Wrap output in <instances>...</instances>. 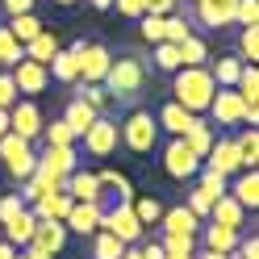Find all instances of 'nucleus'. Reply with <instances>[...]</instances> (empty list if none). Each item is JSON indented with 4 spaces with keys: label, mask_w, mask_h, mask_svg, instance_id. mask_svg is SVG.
<instances>
[{
    "label": "nucleus",
    "mask_w": 259,
    "mask_h": 259,
    "mask_svg": "<svg viewBox=\"0 0 259 259\" xmlns=\"http://www.w3.org/2000/svg\"><path fill=\"white\" fill-rule=\"evenodd\" d=\"M213 75H209V67H180L171 79V101L176 105H184L192 117H201V113L209 109V101H213Z\"/></svg>",
    "instance_id": "f257e3e1"
},
{
    "label": "nucleus",
    "mask_w": 259,
    "mask_h": 259,
    "mask_svg": "<svg viewBox=\"0 0 259 259\" xmlns=\"http://www.w3.org/2000/svg\"><path fill=\"white\" fill-rule=\"evenodd\" d=\"M117 147H125L130 155H151L159 147V121L151 109H130L125 121L117 125Z\"/></svg>",
    "instance_id": "f03ea898"
},
{
    "label": "nucleus",
    "mask_w": 259,
    "mask_h": 259,
    "mask_svg": "<svg viewBox=\"0 0 259 259\" xmlns=\"http://www.w3.org/2000/svg\"><path fill=\"white\" fill-rule=\"evenodd\" d=\"M101 84L109 92V101H134V96L147 88V67H142V59H134V55L113 59Z\"/></svg>",
    "instance_id": "7ed1b4c3"
},
{
    "label": "nucleus",
    "mask_w": 259,
    "mask_h": 259,
    "mask_svg": "<svg viewBox=\"0 0 259 259\" xmlns=\"http://www.w3.org/2000/svg\"><path fill=\"white\" fill-rule=\"evenodd\" d=\"M0 167H5V176L9 180H29L34 176V167H38V151H34V142H25V138H17V134H5L0 138Z\"/></svg>",
    "instance_id": "20e7f679"
},
{
    "label": "nucleus",
    "mask_w": 259,
    "mask_h": 259,
    "mask_svg": "<svg viewBox=\"0 0 259 259\" xmlns=\"http://www.w3.org/2000/svg\"><path fill=\"white\" fill-rule=\"evenodd\" d=\"M101 230H109L113 238H121L125 247H138V242H147V230H142V222L134 218V209L130 205H113L101 213Z\"/></svg>",
    "instance_id": "39448f33"
},
{
    "label": "nucleus",
    "mask_w": 259,
    "mask_h": 259,
    "mask_svg": "<svg viewBox=\"0 0 259 259\" xmlns=\"http://www.w3.org/2000/svg\"><path fill=\"white\" fill-rule=\"evenodd\" d=\"M71 51H75V63H79V79H84V84H101L105 71H109V63H113L109 46H101V42H75Z\"/></svg>",
    "instance_id": "423d86ee"
},
{
    "label": "nucleus",
    "mask_w": 259,
    "mask_h": 259,
    "mask_svg": "<svg viewBox=\"0 0 259 259\" xmlns=\"http://www.w3.org/2000/svg\"><path fill=\"white\" fill-rule=\"evenodd\" d=\"M163 171L171 176V180H180V184H184V180H197L201 159L184 147V138H171L167 147H163Z\"/></svg>",
    "instance_id": "0eeeda50"
},
{
    "label": "nucleus",
    "mask_w": 259,
    "mask_h": 259,
    "mask_svg": "<svg viewBox=\"0 0 259 259\" xmlns=\"http://www.w3.org/2000/svg\"><path fill=\"white\" fill-rule=\"evenodd\" d=\"M42 125H46V117H42V109L34 101H17L9 109V134H17L25 142H38L42 138Z\"/></svg>",
    "instance_id": "6e6552de"
},
{
    "label": "nucleus",
    "mask_w": 259,
    "mask_h": 259,
    "mask_svg": "<svg viewBox=\"0 0 259 259\" xmlns=\"http://www.w3.org/2000/svg\"><path fill=\"white\" fill-rule=\"evenodd\" d=\"M9 75H13V84H17V96H25V101H34V96H42L51 88V71H46L42 63H34V59H21Z\"/></svg>",
    "instance_id": "1a4fd4ad"
},
{
    "label": "nucleus",
    "mask_w": 259,
    "mask_h": 259,
    "mask_svg": "<svg viewBox=\"0 0 259 259\" xmlns=\"http://www.w3.org/2000/svg\"><path fill=\"white\" fill-rule=\"evenodd\" d=\"M205 113L213 117V125H247V105L238 101L234 88H218Z\"/></svg>",
    "instance_id": "9d476101"
},
{
    "label": "nucleus",
    "mask_w": 259,
    "mask_h": 259,
    "mask_svg": "<svg viewBox=\"0 0 259 259\" xmlns=\"http://www.w3.org/2000/svg\"><path fill=\"white\" fill-rule=\"evenodd\" d=\"M84 151L92 155V159H109L113 151H117V121H109V117H96L84 134Z\"/></svg>",
    "instance_id": "9b49d317"
},
{
    "label": "nucleus",
    "mask_w": 259,
    "mask_h": 259,
    "mask_svg": "<svg viewBox=\"0 0 259 259\" xmlns=\"http://www.w3.org/2000/svg\"><path fill=\"white\" fill-rule=\"evenodd\" d=\"M201 167H209V171L226 176V180H234V176L242 171V167H238V151H234V138H230V134H226V138H213V147L205 151Z\"/></svg>",
    "instance_id": "f8f14e48"
},
{
    "label": "nucleus",
    "mask_w": 259,
    "mask_h": 259,
    "mask_svg": "<svg viewBox=\"0 0 259 259\" xmlns=\"http://www.w3.org/2000/svg\"><path fill=\"white\" fill-rule=\"evenodd\" d=\"M101 213H105V205L101 201H75L71 205V213H67V234H79V238H92L96 230H101Z\"/></svg>",
    "instance_id": "ddd939ff"
},
{
    "label": "nucleus",
    "mask_w": 259,
    "mask_h": 259,
    "mask_svg": "<svg viewBox=\"0 0 259 259\" xmlns=\"http://www.w3.org/2000/svg\"><path fill=\"white\" fill-rule=\"evenodd\" d=\"M234 9L238 0H192V13L205 29H222V25H234Z\"/></svg>",
    "instance_id": "4468645a"
},
{
    "label": "nucleus",
    "mask_w": 259,
    "mask_h": 259,
    "mask_svg": "<svg viewBox=\"0 0 259 259\" xmlns=\"http://www.w3.org/2000/svg\"><path fill=\"white\" fill-rule=\"evenodd\" d=\"M155 121H159V134H171V138H184L192 125H197V117L184 109V105H176V101H167L163 109L155 113Z\"/></svg>",
    "instance_id": "2eb2a0df"
},
{
    "label": "nucleus",
    "mask_w": 259,
    "mask_h": 259,
    "mask_svg": "<svg viewBox=\"0 0 259 259\" xmlns=\"http://www.w3.org/2000/svg\"><path fill=\"white\" fill-rule=\"evenodd\" d=\"M71 197L67 192H42V197L29 205V213H34L38 222H67V213H71Z\"/></svg>",
    "instance_id": "dca6fc26"
},
{
    "label": "nucleus",
    "mask_w": 259,
    "mask_h": 259,
    "mask_svg": "<svg viewBox=\"0 0 259 259\" xmlns=\"http://www.w3.org/2000/svg\"><path fill=\"white\" fill-rule=\"evenodd\" d=\"M38 167H46L51 176H59V180H67V176L79 167V155H75V147H46L38 155Z\"/></svg>",
    "instance_id": "f3484780"
},
{
    "label": "nucleus",
    "mask_w": 259,
    "mask_h": 259,
    "mask_svg": "<svg viewBox=\"0 0 259 259\" xmlns=\"http://www.w3.org/2000/svg\"><path fill=\"white\" fill-rule=\"evenodd\" d=\"M159 230H163V234H192V238H197L201 234V218L188 213L184 205H167L163 218H159Z\"/></svg>",
    "instance_id": "a211bd4d"
},
{
    "label": "nucleus",
    "mask_w": 259,
    "mask_h": 259,
    "mask_svg": "<svg viewBox=\"0 0 259 259\" xmlns=\"http://www.w3.org/2000/svg\"><path fill=\"white\" fill-rule=\"evenodd\" d=\"M209 222L242 234V226H247V209H242V205L230 197V192H226V197H218V201H213V209H209Z\"/></svg>",
    "instance_id": "6ab92c4d"
},
{
    "label": "nucleus",
    "mask_w": 259,
    "mask_h": 259,
    "mask_svg": "<svg viewBox=\"0 0 259 259\" xmlns=\"http://www.w3.org/2000/svg\"><path fill=\"white\" fill-rule=\"evenodd\" d=\"M67 192L71 201H101L105 205V192H101V180H96V171H84V167H75L71 176H67Z\"/></svg>",
    "instance_id": "aec40b11"
},
{
    "label": "nucleus",
    "mask_w": 259,
    "mask_h": 259,
    "mask_svg": "<svg viewBox=\"0 0 259 259\" xmlns=\"http://www.w3.org/2000/svg\"><path fill=\"white\" fill-rule=\"evenodd\" d=\"M29 247H38V251H46V255H59L63 247H67V226H63V222H38Z\"/></svg>",
    "instance_id": "412c9836"
},
{
    "label": "nucleus",
    "mask_w": 259,
    "mask_h": 259,
    "mask_svg": "<svg viewBox=\"0 0 259 259\" xmlns=\"http://www.w3.org/2000/svg\"><path fill=\"white\" fill-rule=\"evenodd\" d=\"M230 197L247 209V213L259 209V171H255V167H251V171H238L234 180H230Z\"/></svg>",
    "instance_id": "4be33fe9"
},
{
    "label": "nucleus",
    "mask_w": 259,
    "mask_h": 259,
    "mask_svg": "<svg viewBox=\"0 0 259 259\" xmlns=\"http://www.w3.org/2000/svg\"><path fill=\"white\" fill-rule=\"evenodd\" d=\"M34 226H38V218L34 213H29V209H21V213L17 218H13V222H5V226H0V238H5V242H13V247H29V238H34Z\"/></svg>",
    "instance_id": "5701e85b"
},
{
    "label": "nucleus",
    "mask_w": 259,
    "mask_h": 259,
    "mask_svg": "<svg viewBox=\"0 0 259 259\" xmlns=\"http://www.w3.org/2000/svg\"><path fill=\"white\" fill-rule=\"evenodd\" d=\"M201 242H205V251H222V255H234V247H238V230H226V226H201V234H197Z\"/></svg>",
    "instance_id": "b1692460"
},
{
    "label": "nucleus",
    "mask_w": 259,
    "mask_h": 259,
    "mask_svg": "<svg viewBox=\"0 0 259 259\" xmlns=\"http://www.w3.org/2000/svg\"><path fill=\"white\" fill-rule=\"evenodd\" d=\"M59 51H63V42H59V34H55V29H42L34 42H25V59L42 63V67H46V63H51Z\"/></svg>",
    "instance_id": "393cba45"
},
{
    "label": "nucleus",
    "mask_w": 259,
    "mask_h": 259,
    "mask_svg": "<svg viewBox=\"0 0 259 259\" xmlns=\"http://www.w3.org/2000/svg\"><path fill=\"white\" fill-rule=\"evenodd\" d=\"M96 180H101V192H105V197H117V205H130V201H134V188H130V180H125L121 171L105 167V171H96Z\"/></svg>",
    "instance_id": "a878e982"
},
{
    "label": "nucleus",
    "mask_w": 259,
    "mask_h": 259,
    "mask_svg": "<svg viewBox=\"0 0 259 259\" xmlns=\"http://www.w3.org/2000/svg\"><path fill=\"white\" fill-rule=\"evenodd\" d=\"M230 138H234V151H238V167L251 171L259 163V134H255V125L251 130H238V134H230Z\"/></svg>",
    "instance_id": "bb28decb"
},
{
    "label": "nucleus",
    "mask_w": 259,
    "mask_h": 259,
    "mask_svg": "<svg viewBox=\"0 0 259 259\" xmlns=\"http://www.w3.org/2000/svg\"><path fill=\"white\" fill-rule=\"evenodd\" d=\"M213 138H218V130H213V121H205V117H197V125L184 134V147L197 155V159H205V151L213 147Z\"/></svg>",
    "instance_id": "cd10ccee"
},
{
    "label": "nucleus",
    "mask_w": 259,
    "mask_h": 259,
    "mask_svg": "<svg viewBox=\"0 0 259 259\" xmlns=\"http://www.w3.org/2000/svg\"><path fill=\"white\" fill-rule=\"evenodd\" d=\"M96 117H101V113H96L92 105H84V101H79V96H75V101H71L67 109H63V121H67V130H71L75 138L84 134V130H88V125H92Z\"/></svg>",
    "instance_id": "c85d7f7f"
},
{
    "label": "nucleus",
    "mask_w": 259,
    "mask_h": 259,
    "mask_svg": "<svg viewBox=\"0 0 259 259\" xmlns=\"http://www.w3.org/2000/svg\"><path fill=\"white\" fill-rule=\"evenodd\" d=\"M46 71H51V79H59V84H79V63H75V51H59L51 63H46Z\"/></svg>",
    "instance_id": "c756f323"
},
{
    "label": "nucleus",
    "mask_w": 259,
    "mask_h": 259,
    "mask_svg": "<svg viewBox=\"0 0 259 259\" xmlns=\"http://www.w3.org/2000/svg\"><path fill=\"white\" fill-rule=\"evenodd\" d=\"M130 209H134V218L142 222V230H151V226H159V218H163V209H167V205L147 192V197H134V201H130Z\"/></svg>",
    "instance_id": "7c9ffc66"
},
{
    "label": "nucleus",
    "mask_w": 259,
    "mask_h": 259,
    "mask_svg": "<svg viewBox=\"0 0 259 259\" xmlns=\"http://www.w3.org/2000/svg\"><path fill=\"white\" fill-rule=\"evenodd\" d=\"M238 71H242V59L238 55H222V59H213V67H209V75H213L218 88H234L238 84Z\"/></svg>",
    "instance_id": "2f4dec72"
},
{
    "label": "nucleus",
    "mask_w": 259,
    "mask_h": 259,
    "mask_svg": "<svg viewBox=\"0 0 259 259\" xmlns=\"http://www.w3.org/2000/svg\"><path fill=\"white\" fill-rule=\"evenodd\" d=\"M42 29H46V25L38 21V13H21V17H9V34L17 38L21 46H25V42H34Z\"/></svg>",
    "instance_id": "473e14b6"
},
{
    "label": "nucleus",
    "mask_w": 259,
    "mask_h": 259,
    "mask_svg": "<svg viewBox=\"0 0 259 259\" xmlns=\"http://www.w3.org/2000/svg\"><path fill=\"white\" fill-rule=\"evenodd\" d=\"M21 59H25V46L9 34V25H0V67H5V71H13Z\"/></svg>",
    "instance_id": "72a5a7b5"
},
{
    "label": "nucleus",
    "mask_w": 259,
    "mask_h": 259,
    "mask_svg": "<svg viewBox=\"0 0 259 259\" xmlns=\"http://www.w3.org/2000/svg\"><path fill=\"white\" fill-rule=\"evenodd\" d=\"M180 63H184V67H205V63H209V46H205V38L188 34V38L180 42Z\"/></svg>",
    "instance_id": "f704fd0d"
},
{
    "label": "nucleus",
    "mask_w": 259,
    "mask_h": 259,
    "mask_svg": "<svg viewBox=\"0 0 259 259\" xmlns=\"http://www.w3.org/2000/svg\"><path fill=\"white\" fill-rule=\"evenodd\" d=\"M121 251H125V242L113 238L109 230H96L92 234V259H121Z\"/></svg>",
    "instance_id": "c9c22d12"
},
{
    "label": "nucleus",
    "mask_w": 259,
    "mask_h": 259,
    "mask_svg": "<svg viewBox=\"0 0 259 259\" xmlns=\"http://www.w3.org/2000/svg\"><path fill=\"white\" fill-rule=\"evenodd\" d=\"M197 176H201V180H197V188L205 192L209 201H218V197H226V192H230V180H226V176H218V171H209V167H201Z\"/></svg>",
    "instance_id": "e433bc0d"
},
{
    "label": "nucleus",
    "mask_w": 259,
    "mask_h": 259,
    "mask_svg": "<svg viewBox=\"0 0 259 259\" xmlns=\"http://www.w3.org/2000/svg\"><path fill=\"white\" fill-rule=\"evenodd\" d=\"M155 67L159 71H180L184 63H180V46L176 42H159L155 46Z\"/></svg>",
    "instance_id": "4c0bfd02"
},
{
    "label": "nucleus",
    "mask_w": 259,
    "mask_h": 259,
    "mask_svg": "<svg viewBox=\"0 0 259 259\" xmlns=\"http://www.w3.org/2000/svg\"><path fill=\"white\" fill-rule=\"evenodd\" d=\"M238 59L242 63H255L259 59V25H242V34H238Z\"/></svg>",
    "instance_id": "58836bf2"
},
{
    "label": "nucleus",
    "mask_w": 259,
    "mask_h": 259,
    "mask_svg": "<svg viewBox=\"0 0 259 259\" xmlns=\"http://www.w3.org/2000/svg\"><path fill=\"white\" fill-rule=\"evenodd\" d=\"M159 247H163V255H192L197 251V238L192 234H163Z\"/></svg>",
    "instance_id": "ea45409f"
},
{
    "label": "nucleus",
    "mask_w": 259,
    "mask_h": 259,
    "mask_svg": "<svg viewBox=\"0 0 259 259\" xmlns=\"http://www.w3.org/2000/svg\"><path fill=\"white\" fill-rule=\"evenodd\" d=\"M188 34H192V25L180 17V13H167V17H163V42H176V46H180Z\"/></svg>",
    "instance_id": "a19ab883"
},
{
    "label": "nucleus",
    "mask_w": 259,
    "mask_h": 259,
    "mask_svg": "<svg viewBox=\"0 0 259 259\" xmlns=\"http://www.w3.org/2000/svg\"><path fill=\"white\" fill-rule=\"evenodd\" d=\"M42 134H46V147H75V134L67 130V121H51V125H42Z\"/></svg>",
    "instance_id": "79ce46f5"
},
{
    "label": "nucleus",
    "mask_w": 259,
    "mask_h": 259,
    "mask_svg": "<svg viewBox=\"0 0 259 259\" xmlns=\"http://www.w3.org/2000/svg\"><path fill=\"white\" fill-rule=\"evenodd\" d=\"M138 34H142V42L159 46V42H163V17H155V13H142V17H138Z\"/></svg>",
    "instance_id": "37998d69"
},
{
    "label": "nucleus",
    "mask_w": 259,
    "mask_h": 259,
    "mask_svg": "<svg viewBox=\"0 0 259 259\" xmlns=\"http://www.w3.org/2000/svg\"><path fill=\"white\" fill-rule=\"evenodd\" d=\"M79 101L92 105V109L105 117V109H109V92H105V84H79Z\"/></svg>",
    "instance_id": "c03bdc74"
},
{
    "label": "nucleus",
    "mask_w": 259,
    "mask_h": 259,
    "mask_svg": "<svg viewBox=\"0 0 259 259\" xmlns=\"http://www.w3.org/2000/svg\"><path fill=\"white\" fill-rule=\"evenodd\" d=\"M21 209H29V205L17 197V192H5V197H0V226H5V222H13V218L21 213Z\"/></svg>",
    "instance_id": "a18cd8bd"
},
{
    "label": "nucleus",
    "mask_w": 259,
    "mask_h": 259,
    "mask_svg": "<svg viewBox=\"0 0 259 259\" xmlns=\"http://www.w3.org/2000/svg\"><path fill=\"white\" fill-rule=\"evenodd\" d=\"M234 25H259V0H238Z\"/></svg>",
    "instance_id": "49530a36"
},
{
    "label": "nucleus",
    "mask_w": 259,
    "mask_h": 259,
    "mask_svg": "<svg viewBox=\"0 0 259 259\" xmlns=\"http://www.w3.org/2000/svg\"><path fill=\"white\" fill-rule=\"evenodd\" d=\"M184 209H188V213H197V218L205 222V218H209V209H213V201H209L201 188H192V192H188V205H184Z\"/></svg>",
    "instance_id": "de8ad7c7"
},
{
    "label": "nucleus",
    "mask_w": 259,
    "mask_h": 259,
    "mask_svg": "<svg viewBox=\"0 0 259 259\" xmlns=\"http://www.w3.org/2000/svg\"><path fill=\"white\" fill-rule=\"evenodd\" d=\"M21 96H17V84H13V75L9 71H0V109H13Z\"/></svg>",
    "instance_id": "09e8293b"
},
{
    "label": "nucleus",
    "mask_w": 259,
    "mask_h": 259,
    "mask_svg": "<svg viewBox=\"0 0 259 259\" xmlns=\"http://www.w3.org/2000/svg\"><path fill=\"white\" fill-rule=\"evenodd\" d=\"M38 0H0V9H5V17H21V13H34Z\"/></svg>",
    "instance_id": "8fccbe9b"
},
{
    "label": "nucleus",
    "mask_w": 259,
    "mask_h": 259,
    "mask_svg": "<svg viewBox=\"0 0 259 259\" xmlns=\"http://www.w3.org/2000/svg\"><path fill=\"white\" fill-rule=\"evenodd\" d=\"M142 9H147V13H155V17H167V13H176V9H180V0H142Z\"/></svg>",
    "instance_id": "3c124183"
},
{
    "label": "nucleus",
    "mask_w": 259,
    "mask_h": 259,
    "mask_svg": "<svg viewBox=\"0 0 259 259\" xmlns=\"http://www.w3.org/2000/svg\"><path fill=\"white\" fill-rule=\"evenodd\" d=\"M113 9H117L121 17H142V13H147V9H142V0H113Z\"/></svg>",
    "instance_id": "603ef678"
},
{
    "label": "nucleus",
    "mask_w": 259,
    "mask_h": 259,
    "mask_svg": "<svg viewBox=\"0 0 259 259\" xmlns=\"http://www.w3.org/2000/svg\"><path fill=\"white\" fill-rule=\"evenodd\" d=\"M138 255H142V259H167V255H163V247H159L155 238H151V242H138Z\"/></svg>",
    "instance_id": "864d4df0"
},
{
    "label": "nucleus",
    "mask_w": 259,
    "mask_h": 259,
    "mask_svg": "<svg viewBox=\"0 0 259 259\" xmlns=\"http://www.w3.org/2000/svg\"><path fill=\"white\" fill-rule=\"evenodd\" d=\"M21 255H25V259H55V255H46V251H38V247H21Z\"/></svg>",
    "instance_id": "5fc2aeb1"
},
{
    "label": "nucleus",
    "mask_w": 259,
    "mask_h": 259,
    "mask_svg": "<svg viewBox=\"0 0 259 259\" xmlns=\"http://www.w3.org/2000/svg\"><path fill=\"white\" fill-rule=\"evenodd\" d=\"M0 259H17V247H13V242H5V238H0Z\"/></svg>",
    "instance_id": "6e6d98bb"
},
{
    "label": "nucleus",
    "mask_w": 259,
    "mask_h": 259,
    "mask_svg": "<svg viewBox=\"0 0 259 259\" xmlns=\"http://www.w3.org/2000/svg\"><path fill=\"white\" fill-rule=\"evenodd\" d=\"M9 134V109H0V138Z\"/></svg>",
    "instance_id": "4d7b16f0"
},
{
    "label": "nucleus",
    "mask_w": 259,
    "mask_h": 259,
    "mask_svg": "<svg viewBox=\"0 0 259 259\" xmlns=\"http://www.w3.org/2000/svg\"><path fill=\"white\" fill-rule=\"evenodd\" d=\"M192 259H226V255H222V251H197Z\"/></svg>",
    "instance_id": "13d9d810"
},
{
    "label": "nucleus",
    "mask_w": 259,
    "mask_h": 259,
    "mask_svg": "<svg viewBox=\"0 0 259 259\" xmlns=\"http://www.w3.org/2000/svg\"><path fill=\"white\" fill-rule=\"evenodd\" d=\"M121 259H142V255H138V247H125V251H121Z\"/></svg>",
    "instance_id": "bf43d9fd"
},
{
    "label": "nucleus",
    "mask_w": 259,
    "mask_h": 259,
    "mask_svg": "<svg viewBox=\"0 0 259 259\" xmlns=\"http://www.w3.org/2000/svg\"><path fill=\"white\" fill-rule=\"evenodd\" d=\"M92 9H113V0H88Z\"/></svg>",
    "instance_id": "052dcab7"
},
{
    "label": "nucleus",
    "mask_w": 259,
    "mask_h": 259,
    "mask_svg": "<svg viewBox=\"0 0 259 259\" xmlns=\"http://www.w3.org/2000/svg\"><path fill=\"white\" fill-rule=\"evenodd\" d=\"M192 255H197V251H192ZM192 255H167V259H192Z\"/></svg>",
    "instance_id": "680f3d73"
},
{
    "label": "nucleus",
    "mask_w": 259,
    "mask_h": 259,
    "mask_svg": "<svg viewBox=\"0 0 259 259\" xmlns=\"http://www.w3.org/2000/svg\"><path fill=\"white\" fill-rule=\"evenodd\" d=\"M55 5H63V9H67V5H75V0H55Z\"/></svg>",
    "instance_id": "e2e57ef3"
},
{
    "label": "nucleus",
    "mask_w": 259,
    "mask_h": 259,
    "mask_svg": "<svg viewBox=\"0 0 259 259\" xmlns=\"http://www.w3.org/2000/svg\"><path fill=\"white\" fill-rule=\"evenodd\" d=\"M226 259H238V255H226Z\"/></svg>",
    "instance_id": "0e129e2a"
},
{
    "label": "nucleus",
    "mask_w": 259,
    "mask_h": 259,
    "mask_svg": "<svg viewBox=\"0 0 259 259\" xmlns=\"http://www.w3.org/2000/svg\"><path fill=\"white\" fill-rule=\"evenodd\" d=\"M17 259H25V255H21V251H17Z\"/></svg>",
    "instance_id": "69168bd1"
}]
</instances>
